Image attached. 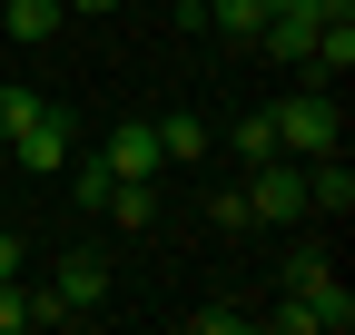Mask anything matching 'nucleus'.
I'll return each mask as SVG.
<instances>
[{
	"label": "nucleus",
	"mask_w": 355,
	"mask_h": 335,
	"mask_svg": "<svg viewBox=\"0 0 355 335\" xmlns=\"http://www.w3.org/2000/svg\"><path fill=\"white\" fill-rule=\"evenodd\" d=\"M277 325H286V335H345V325H355V296L336 286V266L316 257V246L286 257V306H277Z\"/></svg>",
	"instance_id": "f257e3e1"
},
{
	"label": "nucleus",
	"mask_w": 355,
	"mask_h": 335,
	"mask_svg": "<svg viewBox=\"0 0 355 335\" xmlns=\"http://www.w3.org/2000/svg\"><path fill=\"white\" fill-rule=\"evenodd\" d=\"M266 118H277V158H326V148H345V118H336L326 89H296V99H277Z\"/></svg>",
	"instance_id": "f03ea898"
},
{
	"label": "nucleus",
	"mask_w": 355,
	"mask_h": 335,
	"mask_svg": "<svg viewBox=\"0 0 355 335\" xmlns=\"http://www.w3.org/2000/svg\"><path fill=\"white\" fill-rule=\"evenodd\" d=\"M247 217H266V227H296V217H306V168H296V158H257Z\"/></svg>",
	"instance_id": "7ed1b4c3"
},
{
	"label": "nucleus",
	"mask_w": 355,
	"mask_h": 335,
	"mask_svg": "<svg viewBox=\"0 0 355 335\" xmlns=\"http://www.w3.org/2000/svg\"><path fill=\"white\" fill-rule=\"evenodd\" d=\"M10 158H20V168H69V158H79V118H69V109H40L30 129L10 138Z\"/></svg>",
	"instance_id": "20e7f679"
},
{
	"label": "nucleus",
	"mask_w": 355,
	"mask_h": 335,
	"mask_svg": "<svg viewBox=\"0 0 355 335\" xmlns=\"http://www.w3.org/2000/svg\"><path fill=\"white\" fill-rule=\"evenodd\" d=\"M257 50H266V60H296V69H306V50H316V10L277 0V10H266V30H257Z\"/></svg>",
	"instance_id": "39448f33"
},
{
	"label": "nucleus",
	"mask_w": 355,
	"mask_h": 335,
	"mask_svg": "<svg viewBox=\"0 0 355 335\" xmlns=\"http://www.w3.org/2000/svg\"><path fill=\"white\" fill-rule=\"evenodd\" d=\"M306 207H316V217H336V227L355 217V168H345L336 148H326L316 168H306Z\"/></svg>",
	"instance_id": "423d86ee"
},
{
	"label": "nucleus",
	"mask_w": 355,
	"mask_h": 335,
	"mask_svg": "<svg viewBox=\"0 0 355 335\" xmlns=\"http://www.w3.org/2000/svg\"><path fill=\"white\" fill-rule=\"evenodd\" d=\"M99 158L119 168V178H158V168H168V158H158V129H148V118H128V129H109V138H99Z\"/></svg>",
	"instance_id": "0eeeda50"
},
{
	"label": "nucleus",
	"mask_w": 355,
	"mask_h": 335,
	"mask_svg": "<svg viewBox=\"0 0 355 335\" xmlns=\"http://www.w3.org/2000/svg\"><path fill=\"white\" fill-rule=\"evenodd\" d=\"M50 306H60V316H99V306H109V266H99V257H69L60 286H50Z\"/></svg>",
	"instance_id": "6e6552de"
},
{
	"label": "nucleus",
	"mask_w": 355,
	"mask_h": 335,
	"mask_svg": "<svg viewBox=\"0 0 355 335\" xmlns=\"http://www.w3.org/2000/svg\"><path fill=\"white\" fill-rule=\"evenodd\" d=\"M148 129H158V158H207L217 148V129H207L198 109H168V118H148Z\"/></svg>",
	"instance_id": "1a4fd4ad"
},
{
	"label": "nucleus",
	"mask_w": 355,
	"mask_h": 335,
	"mask_svg": "<svg viewBox=\"0 0 355 335\" xmlns=\"http://www.w3.org/2000/svg\"><path fill=\"white\" fill-rule=\"evenodd\" d=\"M69 10H60V0H0V39H20V50H30V39H50Z\"/></svg>",
	"instance_id": "9d476101"
},
{
	"label": "nucleus",
	"mask_w": 355,
	"mask_h": 335,
	"mask_svg": "<svg viewBox=\"0 0 355 335\" xmlns=\"http://www.w3.org/2000/svg\"><path fill=\"white\" fill-rule=\"evenodd\" d=\"M20 325H60V306H50V296H30L20 276H0V335H20Z\"/></svg>",
	"instance_id": "9b49d317"
},
{
	"label": "nucleus",
	"mask_w": 355,
	"mask_h": 335,
	"mask_svg": "<svg viewBox=\"0 0 355 335\" xmlns=\"http://www.w3.org/2000/svg\"><path fill=\"white\" fill-rule=\"evenodd\" d=\"M266 10H277V0H207V30H217V39H257Z\"/></svg>",
	"instance_id": "f8f14e48"
},
{
	"label": "nucleus",
	"mask_w": 355,
	"mask_h": 335,
	"mask_svg": "<svg viewBox=\"0 0 355 335\" xmlns=\"http://www.w3.org/2000/svg\"><path fill=\"white\" fill-rule=\"evenodd\" d=\"M99 217H119V227H148V217H158V188H148V178H119Z\"/></svg>",
	"instance_id": "ddd939ff"
},
{
	"label": "nucleus",
	"mask_w": 355,
	"mask_h": 335,
	"mask_svg": "<svg viewBox=\"0 0 355 335\" xmlns=\"http://www.w3.org/2000/svg\"><path fill=\"white\" fill-rule=\"evenodd\" d=\"M109 188H119V168H109V158H79V168H69V197L89 207V217L109 207Z\"/></svg>",
	"instance_id": "4468645a"
},
{
	"label": "nucleus",
	"mask_w": 355,
	"mask_h": 335,
	"mask_svg": "<svg viewBox=\"0 0 355 335\" xmlns=\"http://www.w3.org/2000/svg\"><path fill=\"white\" fill-rule=\"evenodd\" d=\"M227 148H237L247 168H257V158H277V118H266V109H247L237 129H227Z\"/></svg>",
	"instance_id": "2eb2a0df"
},
{
	"label": "nucleus",
	"mask_w": 355,
	"mask_h": 335,
	"mask_svg": "<svg viewBox=\"0 0 355 335\" xmlns=\"http://www.w3.org/2000/svg\"><path fill=\"white\" fill-rule=\"evenodd\" d=\"M40 109H50V99H30V89H0V138H20Z\"/></svg>",
	"instance_id": "dca6fc26"
},
{
	"label": "nucleus",
	"mask_w": 355,
	"mask_h": 335,
	"mask_svg": "<svg viewBox=\"0 0 355 335\" xmlns=\"http://www.w3.org/2000/svg\"><path fill=\"white\" fill-rule=\"evenodd\" d=\"M188 325H198V335H237V325H247V306H198Z\"/></svg>",
	"instance_id": "f3484780"
},
{
	"label": "nucleus",
	"mask_w": 355,
	"mask_h": 335,
	"mask_svg": "<svg viewBox=\"0 0 355 335\" xmlns=\"http://www.w3.org/2000/svg\"><path fill=\"white\" fill-rule=\"evenodd\" d=\"M168 10H178V30H207V0H168Z\"/></svg>",
	"instance_id": "a211bd4d"
},
{
	"label": "nucleus",
	"mask_w": 355,
	"mask_h": 335,
	"mask_svg": "<svg viewBox=\"0 0 355 335\" xmlns=\"http://www.w3.org/2000/svg\"><path fill=\"white\" fill-rule=\"evenodd\" d=\"M60 10H79V20H109V10H119V0H60Z\"/></svg>",
	"instance_id": "6ab92c4d"
}]
</instances>
